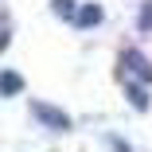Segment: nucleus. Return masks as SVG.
I'll return each instance as SVG.
<instances>
[{"instance_id":"2","label":"nucleus","mask_w":152,"mask_h":152,"mask_svg":"<svg viewBox=\"0 0 152 152\" xmlns=\"http://www.w3.org/2000/svg\"><path fill=\"white\" fill-rule=\"evenodd\" d=\"M31 113L43 121V125H51V129H70V117L66 113H58L55 105H47V102H35L31 105Z\"/></svg>"},{"instance_id":"6","label":"nucleus","mask_w":152,"mask_h":152,"mask_svg":"<svg viewBox=\"0 0 152 152\" xmlns=\"http://www.w3.org/2000/svg\"><path fill=\"white\" fill-rule=\"evenodd\" d=\"M55 12H58V16H70V20L78 16V8H74V0H55Z\"/></svg>"},{"instance_id":"3","label":"nucleus","mask_w":152,"mask_h":152,"mask_svg":"<svg viewBox=\"0 0 152 152\" xmlns=\"http://www.w3.org/2000/svg\"><path fill=\"white\" fill-rule=\"evenodd\" d=\"M102 20H105V12H102L98 4H82V8H78V16H74V23H78V27H98Z\"/></svg>"},{"instance_id":"7","label":"nucleus","mask_w":152,"mask_h":152,"mask_svg":"<svg viewBox=\"0 0 152 152\" xmlns=\"http://www.w3.org/2000/svg\"><path fill=\"white\" fill-rule=\"evenodd\" d=\"M140 27H144V31H152V0H144V4H140Z\"/></svg>"},{"instance_id":"4","label":"nucleus","mask_w":152,"mask_h":152,"mask_svg":"<svg viewBox=\"0 0 152 152\" xmlns=\"http://www.w3.org/2000/svg\"><path fill=\"white\" fill-rule=\"evenodd\" d=\"M20 90H23V78L16 70H0V94H4V98H16Z\"/></svg>"},{"instance_id":"1","label":"nucleus","mask_w":152,"mask_h":152,"mask_svg":"<svg viewBox=\"0 0 152 152\" xmlns=\"http://www.w3.org/2000/svg\"><path fill=\"white\" fill-rule=\"evenodd\" d=\"M121 66H125V82L152 86V63H148L140 51H125V55H121Z\"/></svg>"},{"instance_id":"5","label":"nucleus","mask_w":152,"mask_h":152,"mask_svg":"<svg viewBox=\"0 0 152 152\" xmlns=\"http://www.w3.org/2000/svg\"><path fill=\"white\" fill-rule=\"evenodd\" d=\"M148 86H140V82H125V98L137 105V109H148V94H144Z\"/></svg>"}]
</instances>
